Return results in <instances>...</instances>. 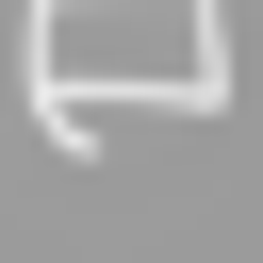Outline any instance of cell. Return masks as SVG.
I'll return each mask as SVG.
<instances>
[{
	"instance_id": "obj_1",
	"label": "cell",
	"mask_w": 263,
	"mask_h": 263,
	"mask_svg": "<svg viewBox=\"0 0 263 263\" xmlns=\"http://www.w3.org/2000/svg\"><path fill=\"white\" fill-rule=\"evenodd\" d=\"M16 82H33V132L99 164L115 148L99 99H164V115L230 99V16L214 0H16Z\"/></svg>"
}]
</instances>
